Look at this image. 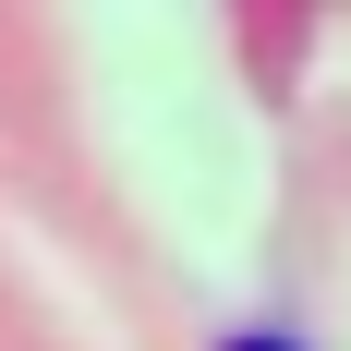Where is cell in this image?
<instances>
[{
	"mask_svg": "<svg viewBox=\"0 0 351 351\" xmlns=\"http://www.w3.org/2000/svg\"><path fill=\"white\" fill-rule=\"evenodd\" d=\"M230 351H291V339H279V327H243V339H230Z\"/></svg>",
	"mask_w": 351,
	"mask_h": 351,
	"instance_id": "cell-1",
	"label": "cell"
}]
</instances>
